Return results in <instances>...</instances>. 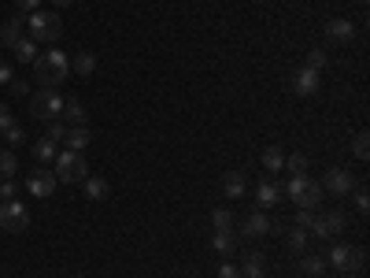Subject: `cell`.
<instances>
[{"label":"cell","instance_id":"obj_1","mask_svg":"<svg viewBox=\"0 0 370 278\" xmlns=\"http://www.w3.org/2000/svg\"><path fill=\"white\" fill-rule=\"evenodd\" d=\"M67 74H71L67 52H56V49L37 52V60H34V82H41V89H56L60 82H67Z\"/></svg>","mask_w":370,"mask_h":278},{"label":"cell","instance_id":"obj_2","mask_svg":"<svg viewBox=\"0 0 370 278\" xmlns=\"http://www.w3.org/2000/svg\"><path fill=\"white\" fill-rule=\"evenodd\" d=\"M281 193H285L289 200H297V208L315 211V208H319V200H322V186H319V182H311L308 175H292L285 186H281Z\"/></svg>","mask_w":370,"mask_h":278},{"label":"cell","instance_id":"obj_3","mask_svg":"<svg viewBox=\"0 0 370 278\" xmlns=\"http://www.w3.org/2000/svg\"><path fill=\"white\" fill-rule=\"evenodd\" d=\"M30 41H45V45H56V41L63 37V23H60V15H52V12H30Z\"/></svg>","mask_w":370,"mask_h":278},{"label":"cell","instance_id":"obj_4","mask_svg":"<svg viewBox=\"0 0 370 278\" xmlns=\"http://www.w3.org/2000/svg\"><path fill=\"white\" fill-rule=\"evenodd\" d=\"M56 178L67 182V186H74V182H85L89 178V167H85V156L82 153H60L56 156Z\"/></svg>","mask_w":370,"mask_h":278},{"label":"cell","instance_id":"obj_5","mask_svg":"<svg viewBox=\"0 0 370 278\" xmlns=\"http://www.w3.org/2000/svg\"><path fill=\"white\" fill-rule=\"evenodd\" d=\"M30 115H34V119H45V123H56L63 115V97L56 89L34 93V101H30Z\"/></svg>","mask_w":370,"mask_h":278},{"label":"cell","instance_id":"obj_6","mask_svg":"<svg viewBox=\"0 0 370 278\" xmlns=\"http://www.w3.org/2000/svg\"><path fill=\"white\" fill-rule=\"evenodd\" d=\"M326 260H330L337 271L341 275H355L359 267H363V260H367V252L359 249V245H333V252L326 256Z\"/></svg>","mask_w":370,"mask_h":278},{"label":"cell","instance_id":"obj_7","mask_svg":"<svg viewBox=\"0 0 370 278\" xmlns=\"http://www.w3.org/2000/svg\"><path fill=\"white\" fill-rule=\"evenodd\" d=\"M0 227L8 234H23L30 227V211H26L23 200H4V205H0Z\"/></svg>","mask_w":370,"mask_h":278},{"label":"cell","instance_id":"obj_8","mask_svg":"<svg viewBox=\"0 0 370 278\" xmlns=\"http://www.w3.org/2000/svg\"><path fill=\"white\" fill-rule=\"evenodd\" d=\"M344 223H348V216L344 211H315V223L308 227V234H315V238H333V234H341L344 230Z\"/></svg>","mask_w":370,"mask_h":278},{"label":"cell","instance_id":"obj_9","mask_svg":"<svg viewBox=\"0 0 370 278\" xmlns=\"http://www.w3.org/2000/svg\"><path fill=\"white\" fill-rule=\"evenodd\" d=\"M355 189V178H352V171H344V167H330L326 171V182H322V193H333V197H348Z\"/></svg>","mask_w":370,"mask_h":278},{"label":"cell","instance_id":"obj_10","mask_svg":"<svg viewBox=\"0 0 370 278\" xmlns=\"http://www.w3.org/2000/svg\"><path fill=\"white\" fill-rule=\"evenodd\" d=\"M289 89L297 93V97H315V93H319V71H311V67L292 71L289 74Z\"/></svg>","mask_w":370,"mask_h":278},{"label":"cell","instance_id":"obj_11","mask_svg":"<svg viewBox=\"0 0 370 278\" xmlns=\"http://www.w3.org/2000/svg\"><path fill=\"white\" fill-rule=\"evenodd\" d=\"M56 186H60V178L52 175V171H34V175L26 178V189L34 197H52V189H56Z\"/></svg>","mask_w":370,"mask_h":278},{"label":"cell","instance_id":"obj_12","mask_svg":"<svg viewBox=\"0 0 370 278\" xmlns=\"http://www.w3.org/2000/svg\"><path fill=\"white\" fill-rule=\"evenodd\" d=\"M245 186H248L245 171H226V175H222V193L230 197V200H241L245 197Z\"/></svg>","mask_w":370,"mask_h":278},{"label":"cell","instance_id":"obj_13","mask_svg":"<svg viewBox=\"0 0 370 278\" xmlns=\"http://www.w3.org/2000/svg\"><path fill=\"white\" fill-rule=\"evenodd\" d=\"M23 19H8V23L4 26H0V45H4V49H15L19 45V41H23Z\"/></svg>","mask_w":370,"mask_h":278},{"label":"cell","instance_id":"obj_14","mask_svg":"<svg viewBox=\"0 0 370 278\" xmlns=\"http://www.w3.org/2000/svg\"><path fill=\"white\" fill-rule=\"evenodd\" d=\"M326 37H330V41H352L355 26L348 23V19H330V23H326Z\"/></svg>","mask_w":370,"mask_h":278},{"label":"cell","instance_id":"obj_15","mask_svg":"<svg viewBox=\"0 0 370 278\" xmlns=\"http://www.w3.org/2000/svg\"><path fill=\"white\" fill-rule=\"evenodd\" d=\"M278 197H281V186H278V182H259V186H256L259 208H274V205H278Z\"/></svg>","mask_w":370,"mask_h":278},{"label":"cell","instance_id":"obj_16","mask_svg":"<svg viewBox=\"0 0 370 278\" xmlns=\"http://www.w3.org/2000/svg\"><path fill=\"white\" fill-rule=\"evenodd\" d=\"M63 141H67V148H71V153H82V148H85V145L93 141V134L85 130V126H71V130H67V137H63Z\"/></svg>","mask_w":370,"mask_h":278},{"label":"cell","instance_id":"obj_17","mask_svg":"<svg viewBox=\"0 0 370 278\" xmlns=\"http://www.w3.org/2000/svg\"><path fill=\"white\" fill-rule=\"evenodd\" d=\"M56 156H60V148H56L52 137H41V141H34V159H37V164H49V159H56Z\"/></svg>","mask_w":370,"mask_h":278},{"label":"cell","instance_id":"obj_18","mask_svg":"<svg viewBox=\"0 0 370 278\" xmlns=\"http://www.w3.org/2000/svg\"><path fill=\"white\" fill-rule=\"evenodd\" d=\"M63 119H67L71 126H85V108H82V101H63Z\"/></svg>","mask_w":370,"mask_h":278},{"label":"cell","instance_id":"obj_19","mask_svg":"<svg viewBox=\"0 0 370 278\" xmlns=\"http://www.w3.org/2000/svg\"><path fill=\"white\" fill-rule=\"evenodd\" d=\"M270 230V219L263 216V208L256 211V216H248V223H245V234L248 238H259V234H267Z\"/></svg>","mask_w":370,"mask_h":278},{"label":"cell","instance_id":"obj_20","mask_svg":"<svg viewBox=\"0 0 370 278\" xmlns=\"http://www.w3.org/2000/svg\"><path fill=\"white\" fill-rule=\"evenodd\" d=\"M15 171H19V159L12 148H0V182H8V178H15Z\"/></svg>","mask_w":370,"mask_h":278},{"label":"cell","instance_id":"obj_21","mask_svg":"<svg viewBox=\"0 0 370 278\" xmlns=\"http://www.w3.org/2000/svg\"><path fill=\"white\" fill-rule=\"evenodd\" d=\"M281 164H285V153H281L278 145H267V148H263V167L270 171V175H278Z\"/></svg>","mask_w":370,"mask_h":278},{"label":"cell","instance_id":"obj_22","mask_svg":"<svg viewBox=\"0 0 370 278\" xmlns=\"http://www.w3.org/2000/svg\"><path fill=\"white\" fill-rule=\"evenodd\" d=\"M71 67H74V71H78V74H82V78H89V74L96 71V56H93V52H78V56H74V60H71Z\"/></svg>","mask_w":370,"mask_h":278},{"label":"cell","instance_id":"obj_23","mask_svg":"<svg viewBox=\"0 0 370 278\" xmlns=\"http://www.w3.org/2000/svg\"><path fill=\"white\" fill-rule=\"evenodd\" d=\"M107 193H112V186L104 178H85V197L89 200H104Z\"/></svg>","mask_w":370,"mask_h":278},{"label":"cell","instance_id":"obj_24","mask_svg":"<svg viewBox=\"0 0 370 278\" xmlns=\"http://www.w3.org/2000/svg\"><path fill=\"white\" fill-rule=\"evenodd\" d=\"M15 56L23 60V63H34V60H37V41H30V37L19 41V45H15Z\"/></svg>","mask_w":370,"mask_h":278},{"label":"cell","instance_id":"obj_25","mask_svg":"<svg viewBox=\"0 0 370 278\" xmlns=\"http://www.w3.org/2000/svg\"><path fill=\"white\" fill-rule=\"evenodd\" d=\"M211 223H215V234H230V230H234V216H230V211H226V208H219V211H215V216H211Z\"/></svg>","mask_w":370,"mask_h":278},{"label":"cell","instance_id":"obj_26","mask_svg":"<svg viewBox=\"0 0 370 278\" xmlns=\"http://www.w3.org/2000/svg\"><path fill=\"white\" fill-rule=\"evenodd\" d=\"M281 171H292V175H303V171H308V156H303V153H292V156H285V164H281Z\"/></svg>","mask_w":370,"mask_h":278},{"label":"cell","instance_id":"obj_27","mask_svg":"<svg viewBox=\"0 0 370 278\" xmlns=\"http://www.w3.org/2000/svg\"><path fill=\"white\" fill-rule=\"evenodd\" d=\"M308 238H311L308 230H300V227H289V249L303 252V249H308Z\"/></svg>","mask_w":370,"mask_h":278},{"label":"cell","instance_id":"obj_28","mask_svg":"<svg viewBox=\"0 0 370 278\" xmlns=\"http://www.w3.org/2000/svg\"><path fill=\"white\" fill-rule=\"evenodd\" d=\"M245 275H263V252H248V256H245L241 278H245Z\"/></svg>","mask_w":370,"mask_h":278},{"label":"cell","instance_id":"obj_29","mask_svg":"<svg viewBox=\"0 0 370 278\" xmlns=\"http://www.w3.org/2000/svg\"><path fill=\"white\" fill-rule=\"evenodd\" d=\"M367 141H370V134H367V130H359V134L352 137V148H355V156H359V159H367V156H370V145H367Z\"/></svg>","mask_w":370,"mask_h":278},{"label":"cell","instance_id":"obj_30","mask_svg":"<svg viewBox=\"0 0 370 278\" xmlns=\"http://www.w3.org/2000/svg\"><path fill=\"white\" fill-rule=\"evenodd\" d=\"M303 271H308V275H319L322 278V271H326V260H322V256H303Z\"/></svg>","mask_w":370,"mask_h":278},{"label":"cell","instance_id":"obj_31","mask_svg":"<svg viewBox=\"0 0 370 278\" xmlns=\"http://www.w3.org/2000/svg\"><path fill=\"white\" fill-rule=\"evenodd\" d=\"M215 252L230 256L234 252V234H215Z\"/></svg>","mask_w":370,"mask_h":278},{"label":"cell","instance_id":"obj_32","mask_svg":"<svg viewBox=\"0 0 370 278\" xmlns=\"http://www.w3.org/2000/svg\"><path fill=\"white\" fill-rule=\"evenodd\" d=\"M15 197H19V186H15V182H12V178L0 182V200H15Z\"/></svg>","mask_w":370,"mask_h":278},{"label":"cell","instance_id":"obj_33","mask_svg":"<svg viewBox=\"0 0 370 278\" xmlns=\"http://www.w3.org/2000/svg\"><path fill=\"white\" fill-rule=\"evenodd\" d=\"M311 223H315V211H308V208H300V211H297V223H292V227L308 230V227H311Z\"/></svg>","mask_w":370,"mask_h":278},{"label":"cell","instance_id":"obj_34","mask_svg":"<svg viewBox=\"0 0 370 278\" xmlns=\"http://www.w3.org/2000/svg\"><path fill=\"white\" fill-rule=\"evenodd\" d=\"M308 67H311V71H322V67H326V52H322V49H315L311 56H308Z\"/></svg>","mask_w":370,"mask_h":278},{"label":"cell","instance_id":"obj_35","mask_svg":"<svg viewBox=\"0 0 370 278\" xmlns=\"http://www.w3.org/2000/svg\"><path fill=\"white\" fill-rule=\"evenodd\" d=\"M352 200H355V208L363 211V216L370 211V193H367V189H355V197H352Z\"/></svg>","mask_w":370,"mask_h":278},{"label":"cell","instance_id":"obj_36","mask_svg":"<svg viewBox=\"0 0 370 278\" xmlns=\"http://www.w3.org/2000/svg\"><path fill=\"white\" fill-rule=\"evenodd\" d=\"M12 126H19V123H15V115L4 108V112H0V134H8V130H12Z\"/></svg>","mask_w":370,"mask_h":278},{"label":"cell","instance_id":"obj_37","mask_svg":"<svg viewBox=\"0 0 370 278\" xmlns=\"http://www.w3.org/2000/svg\"><path fill=\"white\" fill-rule=\"evenodd\" d=\"M45 137H52V141H56V145H60V141H63V137H67V130H63V126H60V123H49V134H45Z\"/></svg>","mask_w":370,"mask_h":278},{"label":"cell","instance_id":"obj_38","mask_svg":"<svg viewBox=\"0 0 370 278\" xmlns=\"http://www.w3.org/2000/svg\"><path fill=\"white\" fill-rule=\"evenodd\" d=\"M219 278H241V271H237L234 263H222V267H219Z\"/></svg>","mask_w":370,"mask_h":278},{"label":"cell","instance_id":"obj_39","mask_svg":"<svg viewBox=\"0 0 370 278\" xmlns=\"http://www.w3.org/2000/svg\"><path fill=\"white\" fill-rule=\"evenodd\" d=\"M8 89H12L15 97H26V89H30V85H26V82H15V78H12V82H8Z\"/></svg>","mask_w":370,"mask_h":278},{"label":"cell","instance_id":"obj_40","mask_svg":"<svg viewBox=\"0 0 370 278\" xmlns=\"http://www.w3.org/2000/svg\"><path fill=\"white\" fill-rule=\"evenodd\" d=\"M4 137H8V141H12V145H23V141H26V137H23V130H19V126H12V130H8Z\"/></svg>","mask_w":370,"mask_h":278},{"label":"cell","instance_id":"obj_41","mask_svg":"<svg viewBox=\"0 0 370 278\" xmlns=\"http://www.w3.org/2000/svg\"><path fill=\"white\" fill-rule=\"evenodd\" d=\"M15 4H19V12H37L41 0H15Z\"/></svg>","mask_w":370,"mask_h":278},{"label":"cell","instance_id":"obj_42","mask_svg":"<svg viewBox=\"0 0 370 278\" xmlns=\"http://www.w3.org/2000/svg\"><path fill=\"white\" fill-rule=\"evenodd\" d=\"M15 78V74H12V67H8V63L4 60H0V85H8V82H12Z\"/></svg>","mask_w":370,"mask_h":278},{"label":"cell","instance_id":"obj_43","mask_svg":"<svg viewBox=\"0 0 370 278\" xmlns=\"http://www.w3.org/2000/svg\"><path fill=\"white\" fill-rule=\"evenodd\" d=\"M52 4H60V8H67V4H74V0H52Z\"/></svg>","mask_w":370,"mask_h":278},{"label":"cell","instance_id":"obj_44","mask_svg":"<svg viewBox=\"0 0 370 278\" xmlns=\"http://www.w3.org/2000/svg\"><path fill=\"white\" fill-rule=\"evenodd\" d=\"M245 278H267V275H245Z\"/></svg>","mask_w":370,"mask_h":278},{"label":"cell","instance_id":"obj_45","mask_svg":"<svg viewBox=\"0 0 370 278\" xmlns=\"http://www.w3.org/2000/svg\"><path fill=\"white\" fill-rule=\"evenodd\" d=\"M341 278H355V275H341Z\"/></svg>","mask_w":370,"mask_h":278},{"label":"cell","instance_id":"obj_46","mask_svg":"<svg viewBox=\"0 0 370 278\" xmlns=\"http://www.w3.org/2000/svg\"><path fill=\"white\" fill-rule=\"evenodd\" d=\"M0 112H4V104H0Z\"/></svg>","mask_w":370,"mask_h":278}]
</instances>
